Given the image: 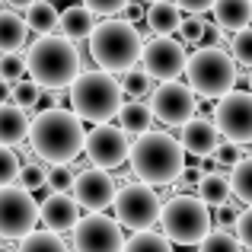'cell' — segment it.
Masks as SVG:
<instances>
[{
  "mask_svg": "<svg viewBox=\"0 0 252 252\" xmlns=\"http://www.w3.org/2000/svg\"><path fill=\"white\" fill-rule=\"evenodd\" d=\"M86 137L90 131H83V122L70 109H42L32 118V134L29 147L35 150V157L48 166L58 163H70L86 150Z\"/></svg>",
  "mask_w": 252,
  "mask_h": 252,
  "instance_id": "cell-1",
  "label": "cell"
},
{
  "mask_svg": "<svg viewBox=\"0 0 252 252\" xmlns=\"http://www.w3.org/2000/svg\"><path fill=\"white\" fill-rule=\"evenodd\" d=\"M185 169V147L169 131H147L131 144V172L150 189L176 185Z\"/></svg>",
  "mask_w": 252,
  "mask_h": 252,
  "instance_id": "cell-2",
  "label": "cell"
},
{
  "mask_svg": "<svg viewBox=\"0 0 252 252\" xmlns=\"http://www.w3.org/2000/svg\"><path fill=\"white\" fill-rule=\"evenodd\" d=\"M26 64H29V77L48 93L70 90V86L80 80V51L64 35L35 38L29 45Z\"/></svg>",
  "mask_w": 252,
  "mask_h": 252,
  "instance_id": "cell-3",
  "label": "cell"
},
{
  "mask_svg": "<svg viewBox=\"0 0 252 252\" xmlns=\"http://www.w3.org/2000/svg\"><path fill=\"white\" fill-rule=\"evenodd\" d=\"M144 38L137 32V26H131L128 19H105L99 23V29L90 38V58L96 64V70L105 74H131L137 70V61L144 58Z\"/></svg>",
  "mask_w": 252,
  "mask_h": 252,
  "instance_id": "cell-4",
  "label": "cell"
},
{
  "mask_svg": "<svg viewBox=\"0 0 252 252\" xmlns=\"http://www.w3.org/2000/svg\"><path fill=\"white\" fill-rule=\"evenodd\" d=\"M125 109V86L105 70H86L80 80L70 86V112L80 122H90L93 128L112 125Z\"/></svg>",
  "mask_w": 252,
  "mask_h": 252,
  "instance_id": "cell-5",
  "label": "cell"
},
{
  "mask_svg": "<svg viewBox=\"0 0 252 252\" xmlns=\"http://www.w3.org/2000/svg\"><path fill=\"white\" fill-rule=\"evenodd\" d=\"M160 227L172 246H201L214 233V217L198 195H172L163 204Z\"/></svg>",
  "mask_w": 252,
  "mask_h": 252,
  "instance_id": "cell-6",
  "label": "cell"
},
{
  "mask_svg": "<svg viewBox=\"0 0 252 252\" xmlns=\"http://www.w3.org/2000/svg\"><path fill=\"white\" fill-rule=\"evenodd\" d=\"M185 80H189L191 93L201 99H217L236 90V61L227 48H195L185 67Z\"/></svg>",
  "mask_w": 252,
  "mask_h": 252,
  "instance_id": "cell-7",
  "label": "cell"
},
{
  "mask_svg": "<svg viewBox=\"0 0 252 252\" xmlns=\"http://www.w3.org/2000/svg\"><path fill=\"white\" fill-rule=\"evenodd\" d=\"M163 204L157 189L144 182H125L118 189V198H115V220L122 223L125 230H134V233H147L154 230V223H160L163 217Z\"/></svg>",
  "mask_w": 252,
  "mask_h": 252,
  "instance_id": "cell-8",
  "label": "cell"
},
{
  "mask_svg": "<svg viewBox=\"0 0 252 252\" xmlns=\"http://www.w3.org/2000/svg\"><path fill=\"white\" fill-rule=\"evenodd\" d=\"M42 220V204L32 198V191H26L23 185H6L0 189V233L6 243L35 233V223Z\"/></svg>",
  "mask_w": 252,
  "mask_h": 252,
  "instance_id": "cell-9",
  "label": "cell"
},
{
  "mask_svg": "<svg viewBox=\"0 0 252 252\" xmlns=\"http://www.w3.org/2000/svg\"><path fill=\"white\" fill-rule=\"evenodd\" d=\"M214 125L230 144L246 147L252 144V93L233 90L214 105Z\"/></svg>",
  "mask_w": 252,
  "mask_h": 252,
  "instance_id": "cell-10",
  "label": "cell"
},
{
  "mask_svg": "<svg viewBox=\"0 0 252 252\" xmlns=\"http://www.w3.org/2000/svg\"><path fill=\"white\" fill-rule=\"evenodd\" d=\"M189 51L182 42H176L172 35H150L144 45V58H141V70H147L154 80L172 83L179 74H185L189 67Z\"/></svg>",
  "mask_w": 252,
  "mask_h": 252,
  "instance_id": "cell-11",
  "label": "cell"
},
{
  "mask_svg": "<svg viewBox=\"0 0 252 252\" xmlns=\"http://www.w3.org/2000/svg\"><path fill=\"white\" fill-rule=\"evenodd\" d=\"M150 109H154L157 122L182 131L191 118H198L195 115V112H198V96L191 93L189 83H179V80L160 83L154 90V96H150Z\"/></svg>",
  "mask_w": 252,
  "mask_h": 252,
  "instance_id": "cell-12",
  "label": "cell"
},
{
  "mask_svg": "<svg viewBox=\"0 0 252 252\" xmlns=\"http://www.w3.org/2000/svg\"><path fill=\"white\" fill-rule=\"evenodd\" d=\"M125 227L109 214H86L74 230L77 252H125Z\"/></svg>",
  "mask_w": 252,
  "mask_h": 252,
  "instance_id": "cell-13",
  "label": "cell"
},
{
  "mask_svg": "<svg viewBox=\"0 0 252 252\" xmlns=\"http://www.w3.org/2000/svg\"><path fill=\"white\" fill-rule=\"evenodd\" d=\"M86 160L93 163L96 169H118L122 163H131V144L128 134L115 125H99V128L90 131L86 137Z\"/></svg>",
  "mask_w": 252,
  "mask_h": 252,
  "instance_id": "cell-14",
  "label": "cell"
},
{
  "mask_svg": "<svg viewBox=\"0 0 252 252\" xmlns=\"http://www.w3.org/2000/svg\"><path fill=\"white\" fill-rule=\"evenodd\" d=\"M118 179L105 169H83L77 172V185H74V198L80 201V208H86L90 214H105V208H115V198H118V189L115 185Z\"/></svg>",
  "mask_w": 252,
  "mask_h": 252,
  "instance_id": "cell-15",
  "label": "cell"
},
{
  "mask_svg": "<svg viewBox=\"0 0 252 252\" xmlns=\"http://www.w3.org/2000/svg\"><path fill=\"white\" fill-rule=\"evenodd\" d=\"M80 201L74 195H58L51 191L48 198L42 201V223L45 230L51 233H67V230H77L80 227Z\"/></svg>",
  "mask_w": 252,
  "mask_h": 252,
  "instance_id": "cell-16",
  "label": "cell"
},
{
  "mask_svg": "<svg viewBox=\"0 0 252 252\" xmlns=\"http://www.w3.org/2000/svg\"><path fill=\"white\" fill-rule=\"evenodd\" d=\"M220 137L223 134L217 131V125L211 122V118H191V122L179 131V141H182L185 154L201 157V160H208V157H214L217 150H220Z\"/></svg>",
  "mask_w": 252,
  "mask_h": 252,
  "instance_id": "cell-17",
  "label": "cell"
},
{
  "mask_svg": "<svg viewBox=\"0 0 252 252\" xmlns=\"http://www.w3.org/2000/svg\"><path fill=\"white\" fill-rule=\"evenodd\" d=\"M32 134V122L19 105L13 102H3L0 105V144L6 150H16L19 144H26Z\"/></svg>",
  "mask_w": 252,
  "mask_h": 252,
  "instance_id": "cell-18",
  "label": "cell"
},
{
  "mask_svg": "<svg viewBox=\"0 0 252 252\" xmlns=\"http://www.w3.org/2000/svg\"><path fill=\"white\" fill-rule=\"evenodd\" d=\"M99 23H102V19L83 3H74V6H67V10H61V35L70 38L74 45L83 42V38H93V32L99 29Z\"/></svg>",
  "mask_w": 252,
  "mask_h": 252,
  "instance_id": "cell-19",
  "label": "cell"
},
{
  "mask_svg": "<svg viewBox=\"0 0 252 252\" xmlns=\"http://www.w3.org/2000/svg\"><path fill=\"white\" fill-rule=\"evenodd\" d=\"M214 26H220L223 32H243L252 26V0H217L214 6Z\"/></svg>",
  "mask_w": 252,
  "mask_h": 252,
  "instance_id": "cell-20",
  "label": "cell"
},
{
  "mask_svg": "<svg viewBox=\"0 0 252 252\" xmlns=\"http://www.w3.org/2000/svg\"><path fill=\"white\" fill-rule=\"evenodd\" d=\"M182 10H179L172 0H160V3L147 6V29L150 35H172V32H182Z\"/></svg>",
  "mask_w": 252,
  "mask_h": 252,
  "instance_id": "cell-21",
  "label": "cell"
},
{
  "mask_svg": "<svg viewBox=\"0 0 252 252\" xmlns=\"http://www.w3.org/2000/svg\"><path fill=\"white\" fill-rule=\"evenodd\" d=\"M29 32L32 29L26 23V16H16L10 6H3V13H0V48H3V55H16L26 45Z\"/></svg>",
  "mask_w": 252,
  "mask_h": 252,
  "instance_id": "cell-22",
  "label": "cell"
},
{
  "mask_svg": "<svg viewBox=\"0 0 252 252\" xmlns=\"http://www.w3.org/2000/svg\"><path fill=\"white\" fill-rule=\"evenodd\" d=\"M154 109H150V102H141V99H131V102H125L122 115H118V128L125 131V134H134V137H144L150 131V125H154Z\"/></svg>",
  "mask_w": 252,
  "mask_h": 252,
  "instance_id": "cell-23",
  "label": "cell"
},
{
  "mask_svg": "<svg viewBox=\"0 0 252 252\" xmlns=\"http://www.w3.org/2000/svg\"><path fill=\"white\" fill-rule=\"evenodd\" d=\"M26 23H29L32 32H38V38L55 35V32H61V13H58V6L51 0H38V3H32L26 10Z\"/></svg>",
  "mask_w": 252,
  "mask_h": 252,
  "instance_id": "cell-24",
  "label": "cell"
},
{
  "mask_svg": "<svg viewBox=\"0 0 252 252\" xmlns=\"http://www.w3.org/2000/svg\"><path fill=\"white\" fill-rule=\"evenodd\" d=\"M230 195H233V185H230L227 172L204 176V182L198 185V198H201L208 208H223V204H230Z\"/></svg>",
  "mask_w": 252,
  "mask_h": 252,
  "instance_id": "cell-25",
  "label": "cell"
},
{
  "mask_svg": "<svg viewBox=\"0 0 252 252\" xmlns=\"http://www.w3.org/2000/svg\"><path fill=\"white\" fill-rule=\"evenodd\" d=\"M42 96H45V90L29 77V80H23V83H16V86H6V99H3V102L19 105L23 112H35L38 105H42Z\"/></svg>",
  "mask_w": 252,
  "mask_h": 252,
  "instance_id": "cell-26",
  "label": "cell"
},
{
  "mask_svg": "<svg viewBox=\"0 0 252 252\" xmlns=\"http://www.w3.org/2000/svg\"><path fill=\"white\" fill-rule=\"evenodd\" d=\"M230 185H233V198L240 204L252 208V157H246L243 163H236L230 172Z\"/></svg>",
  "mask_w": 252,
  "mask_h": 252,
  "instance_id": "cell-27",
  "label": "cell"
},
{
  "mask_svg": "<svg viewBox=\"0 0 252 252\" xmlns=\"http://www.w3.org/2000/svg\"><path fill=\"white\" fill-rule=\"evenodd\" d=\"M16 249L19 252H70L67 243H64L58 233H51V230H35V233L26 236Z\"/></svg>",
  "mask_w": 252,
  "mask_h": 252,
  "instance_id": "cell-28",
  "label": "cell"
},
{
  "mask_svg": "<svg viewBox=\"0 0 252 252\" xmlns=\"http://www.w3.org/2000/svg\"><path fill=\"white\" fill-rule=\"evenodd\" d=\"M125 252H172V243L166 240V233H154V230H147V233H134L128 240V246Z\"/></svg>",
  "mask_w": 252,
  "mask_h": 252,
  "instance_id": "cell-29",
  "label": "cell"
},
{
  "mask_svg": "<svg viewBox=\"0 0 252 252\" xmlns=\"http://www.w3.org/2000/svg\"><path fill=\"white\" fill-rule=\"evenodd\" d=\"M198 252H246V249H243V243L236 240L233 230H214V233L198 246Z\"/></svg>",
  "mask_w": 252,
  "mask_h": 252,
  "instance_id": "cell-30",
  "label": "cell"
},
{
  "mask_svg": "<svg viewBox=\"0 0 252 252\" xmlns=\"http://www.w3.org/2000/svg\"><path fill=\"white\" fill-rule=\"evenodd\" d=\"M48 185L51 191H58V195H70L77 185V172L70 163H58V166H48Z\"/></svg>",
  "mask_w": 252,
  "mask_h": 252,
  "instance_id": "cell-31",
  "label": "cell"
},
{
  "mask_svg": "<svg viewBox=\"0 0 252 252\" xmlns=\"http://www.w3.org/2000/svg\"><path fill=\"white\" fill-rule=\"evenodd\" d=\"M122 86H125V93H128L131 99H141L144 102V96H154V77L147 74V70H131V74H125V80H122Z\"/></svg>",
  "mask_w": 252,
  "mask_h": 252,
  "instance_id": "cell-32",
  "label": "cell"
},
{
  "mask_svg": "<svg viewBox=\"0 0 252 252\" xmlns=\"http://www.w3.org/2000/svg\"><path fill=\"white\" fill-rule=\"evenodd\" d=\"M230 55H233V61L240 64V67L252 70V26L230 38Z\"/></svg>",
  "mask_w": 252,
  "mask_h": 252,
  "instance_id": "cell-33",
  "label": "cell"
},
{
  "mask_svg": "<svg viewBox=\"0 0 252 252\" xmlns=\"http://www.w3.org/2000/svg\"><path fill=\"white\" fill-rule=\"evenodd\" d=\"M26 70H29V64H26V58H23V55H3V58H0V77H3V83H6V86L23 83Z\"/></svg>",
  "mask_w": 252,
  "mask_h": 252,
  "instance_id": "cell-34",
  "label": "cell"
},
{
  "mask_svg": "<svg viewBox=\"0 0 252 252\" xmlns=\"http://www.w3.org/2000/svg\"><path fill=\"white\" fill-rule=\"evenodd\" d=\"M19 185H23L26 191H38L48 185V166H45L42 160H32L23 166V176H19Z\"/></svg>",
  "mask_w": 252,
  "mask_h": 252,
  "instance_id": "cell-35",
  "label": "cell"
},
{
  "mask_svg": "<svg viewBox=\"0 0 252 252\" xmlns=\"http://www.w3.org/2000/svg\"><path fill=\"white\" fill-rule=\"evenodd\" d=\"M19 176H23V163H19L16 150H0V182L6 185H19Z\"/></svg>",
  "mask_w": 252,
  "mask_h": 252,
  "instance_id": "cell-36",
  "label": "cell"
},
{
  "mask_svg": "<svg viewBox=\"0 0 252 252\" xmlns=\"http://www.w3.org/2000/svg\"><path fill=\"white\" fill-rule=\"evenodd\" d=\"M134 0H83V6H90L99 19H118V13H125Z\"/></svg>",
  "mask_w": 252,
  "mask_h": 252,
  "instance_id": "cell-37",
  "label": "cell"
},
{
  "mask_svg": "<svg viewBox=\"0 0 252 252\" xmlns=\"http://www.w3.org/2000/svg\"><path fill=\"white\" fill-rule=\"evenodd\" d=\"M204 32H208V23H204L201 16H189V19L182 23V32H179V38H182V42H189V45H198V48H201Z\"/></svg>",
  "mask_w": 252,
  "mask_h": 252,
  "instance_id": "cell-38",
  "label": "cell"
},
{
  "mask_svg": "<svg viewBox=\"0 0 252 252\" xmlns=\"http://www.w3.org/2000/svg\"><path fill=\"white\" fill-rule=\"evenodd\" d=\"M217 163H220L223 169H233L236 163H243L246 160V154H243V147H236V144H230V141H223L220 144V150H217Z\"/></svg>",
  "mask_w": 252,
  "mask_h": 252,
  "instance_id": "cell-39",
  "label": "cell"
},
{
  "mask_svg": "<svg viewBox=\"0 0 252 252\" xmlns=\"http://www.w3.org/2000/svg\"><path fill=\"white\" fill-rule=\"evenodd\" d=\"M236 240L243 243V249H249L252 252V208L243 211V217H240V223H236Z\"/></svg>",
  "mask_w": 252,
  "mask_h": 252,
  "instance_id": "cell-40",
  "label": "cell"
},
{
  "mask_svg": "<svg viewBox=\"0 0 252 252\" xmlns=\"http://www.w3.org/2000/svg\"><path fill=\"white\" fill-rule=\"evenodd\" d=\"M172 3L179 6L182 13H191V16H201V13H214V6H217V0H172Z\"/></svg>",
  "mask_w": 252,
  "mask_h": 252,
  "instance_id": "cell-41",
  "label": "cell"
},
{
  "mask_svg": "<svg viewBox=\"0 0 252 252\" xmlns=\"http://www.w3.org/2000/svg\"><path fill=\"white\" fill-rule=\"evenodd\" d=\"M223 45H227V35H223V29H220V26H208L201 48H223Z\"/></svg>",
  "mask_w": 252,
  "mask_h": 252,
  "instance_id": "cell-42",
  "label": "cell"
},
{
  "mask_svg": "<svg viewBox=\"0 0 252 252\" xmlns=\"http://www.w3.org/2000/svg\"><path fill=\"white\" fill-rule=\"evenodd\" d=\"M122 19H128L131 26H141V23H147V6H144V3H131L128 10L122 13Z\"/></svg>",
  "mask_w": 252,
  "mask_h": 252,
  "instance_id": "cell-43",
  "label": "cell"
},
{
  "mask_svg": "<svg viewBox=\"0 0 252 252\" xmlns=\"http://www.w3.org/2000/svg\"><path fill=\"white\" fill-rule=\"evenodd\" d=\"M6 6H10V10H29L32 3H38V0H3Z\"/></svg>",
  "mask_w": 252,
  "mask_h": 252,
  "instance_id": "cell-44",
  "label": "cell"
},
{
  "mask_svg": "<svg viewBox=\"0 0 252 252\" xmlns=\"http://www.w3.org/2000/svg\"><path fill=\"white\" fill-rule=\"evenodd\" d=\"M0 252H19V249H13V246H10V243H6V246H3V249H0Z\"/></svg>",
  "mask_w": 252,
  "mask_h": 252,
  "instance_id": "cell-45",
  "label": "cell"
},
{
  "mask_svg": "<svg viewBox=\"0 0 252 252\" xmlns=\"http://www.w3.org/2000/svg\"><path fill=\"white\" fill-rule=\"evenodd\" d=\"M144 3H150V6H154V3H160V0H144Z\"/></svg>",
  "mask_w": 252,
  "mask_h": 252,
  "instance_id": "cell-46",
  "label": "cell"
},
{
  "mask_svg": "<svg viewBox=\"0 0 252 252\" xmlns=\"http://www.w3.org/2000/svg\"><path fill=\"white\" fill-rule=\"evenodd\" d=\"M249 93H252V70H249Z\"/></svg>",
  "mask_w": 252,
  "mask_h": 252,
  "instance_id": "cell-47",
  "label": "cell"
}]
</instances>
